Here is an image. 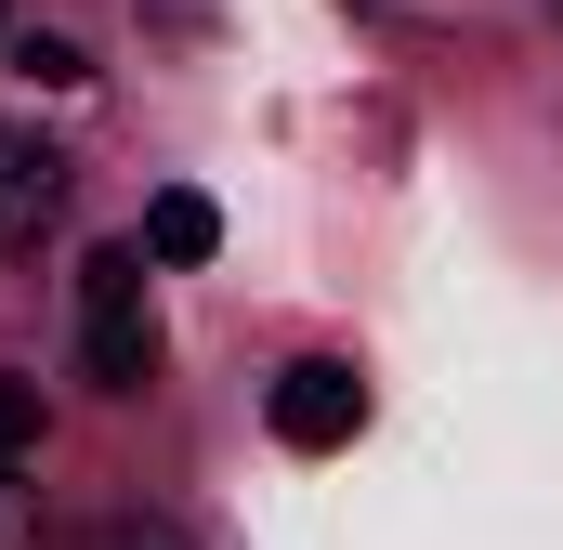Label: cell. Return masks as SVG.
Wrapping results in <instances>:
<instances>
[{"label":"cell","mask_w":563,"mask_h":550,"mask_svg":"<svg viewBox=\"0 0 563 550\" xmlns=\"http://www.w3.org/2000/svg\"><path fill=\"white\" fill-rule=\"evenodd\" d=\"M79 367L106 394L157 381V301H144V250H92L79 263Z\"/></svg>","instance_id":"obj_1"},{"label":"cell","mask_w":563,"mask_h":550,"mask_svg":"<svg viewBox=\"0 0 563 550\" xmlns=\"http://www.w3.org/2000/svg\"><path fill=\"white\" fill-rule=\"evenodd\" d=\"M367 432V381L354 367H328V354H301L276 381V446H301V459H328V446H354Z\"/></svg>","instance_id":"obj_2"},{"label":"cell","mask_w":563,"mask_h":550,"mask_svg":"<svg viewBox=\"0 0 563 550\" xmlns=\"http://www.w3.org/2000/svg\"><path fill=\"white\" fill-rule=\"evenodd\" d=\"M53 210H66V157L40 132H0V250H26Z\"/></svg>","instance_id":"obj_3"},{"label":"cell","mask_w":563,"mask_h":550,"mask_svg":"<svg viewBox=\"0 0 563 550\" xmlns=\"http://www.w3.org/2000/svg\"><path fill=\"white\" fill-rule=\"evenodd\" d=\"M144 250H157V263H210V250H223V210H210V197H184V184H170V197H157V210H144Z\"/></svg>","instance_id":"obj_4"},{"label":"cell","mask_w":563,"mask_h":550,"mask_svg":"<svg viewBox=\"0 0 563 550\" xmlns=\"http://www.w3.org/2000/svg\"><path fill=\"white\" fill-rule=\"evenodd\" d=\"M26 459H40V394L0 381V472H26Z\"/></svg>","instance_id":"obj_5"},{"label":"cell","mask_w":563,"mask_h":550,"mask_svg":"<svg viewBox=\"0 0 563 550\" xmlns=\"http://www.w3.org/2000/svg\"><path fill=\"white\" fill-rule=\"evenodd\" d=\"M13 66H26V79H40V92H66V79H92V66H79V40H40V26H26V40H13Z\"/></svg>","instance_id":"obj_6"},{"label":"cell","mask_w":563,"mask_h":550,"mask_svg":"<svg viewBox=\"0 0 563 550\" xmlns=\"http://www.w3.org/2000/svg\"><path fill=\"white\" fill-rule=\"evenodd\" d=\"M92 550H197V538L157 525V512H119V525H92Z\"/></svg>","instance_id":"obj_7"},{"label":"cell","mask_w":563,"mask_h":550,"mask_svg":"<svg viewBox=\"0 0 563 550\" xmlns=\"http://www.w3.org/2000/svg\"><path fill=\"white\" fill-rule=\"evenodd\" d=\"M0 485H13V472H0ZM0 550H13V498H0Z\"/></svg>","instance_id":"obj_8"}]
</instances>
